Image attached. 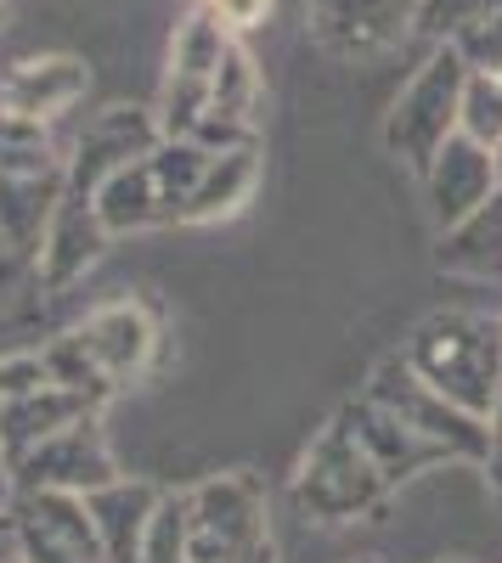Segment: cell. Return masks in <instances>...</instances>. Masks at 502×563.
Masks as SVG:
<instances>
[{"mask_svg": "<svg viewBox=\"0 0 502 563\" xmlns=\"http://www.w3.org/2000/svg\"><path fill=\"white\" fill-rule=\"evenodd\" d=\"M401 355L413 361L451 406L474 411L480 422L491 417L496 389H502V321L474 316V310H435L406 333Z\"/></svg>", "mask_w": 502, "mask_h": 563, "instance_id": "1", "label": "cell"}, {"mask_svg": "<svg viewBox=\"0 0 502 563\" xmlns=\"http://www.w3.org/2000/svg\"><path fill=\"white\" fill-rule=\"evenodd\" d=\"M390 496H395V485L384 479V467L373 462L368 445H361L350 417L334 411L323 429H316V440L305 445L299 467H294L299 512H310L316 525H356V519L384 512Z\"/></svg>", "mask_w": 502, "mask_h": 563, "instance_id": "2", "label": "cell"}, {"mask_svg": "<svg viewBox=\"0 0 502 563\" xmlns=\"http://www.w3.org/2000/svg\"><path fill=\"white\" fill-rule=\"evenodd\" d=\"M209 153L198 141H153L148 153H135L97 186V214L108 225V238H130V231H153V225H181L187 198L204 175Z\"/></svg>", "mask_w": 502, "mask_h": 563, "instance_id": "3", "label": "cell"}, {"mask_svg": "<svg viewBox=\"0 0 502 563\" xmlns=\"http://www.w3.org/2000/svg\"><path fill=\"white\" fill-rule=\"evenodd\" d=\"M463 85H469V63L458 57V45H446V40L429 45V57L401 85V97L390 102V119H384V147L401 169L424 175L435 153L458 135Z\"/></svg>", "mask_w": 502, "mask_h": 563, "instance_id": "4", "label": "cell"}, {"mask_svg": "<svg viewBox=\"0 0 502 563\" xmlns=\"http://www.w3.org/2000/svg\"><path fill=\"white\" fill-rule=\"evenodd\" d=\"M271 547V507L254 474H215L187 490V563H243Z\"/></svg>", "mask_w": 502, "mask_h": 563, "instance_id": "5", "label": "cell"}, {"mask_svg": "<svg viewBox=\"0 0 502 563\" xmlns=\"http://www.w3.org/2000/svg\"><path fill=\"white\" fill-rule=\"evenodd\" d=\"M368 400H379L384 411H395L406 429H418L424 440H435V445H446L458 462H485V445H491V429L474 417V411H463V406H451L424 372L406 361V355H384L379 366H373V378H368V389H361Z\"/></svg>", "mask_w": 502, "mask_h": 563, "instance_id": "6", "label": "cell"}, {"mask_svg": "<svg viewBox=\"0 0 502 563\" xmlns=\"http://www.w3.org/2000/svg\"><path fill=\"white\" fill-rule=\"evenodd\" d=\"M18 552L29 563H108L85 490H18Z\"/></svg>", "mask_w": 502, "mask_h": 563, "instance_id": "7", "label": "cell"}, {"mask_svg": "<svg viewBox=\"0 0 502 563\" xmlns=\"http://www.w3.org/2000/svg\"><path fill=\"white\" fill-rule=\"evenodd\" d=\"M418 7L424 0H310L305 29L323 52L345 63H368L390 52L406 29H418Z\"/></svg>", "mask_w": 502, "mask_h": 563, "instance_id": "8", "label": "cell"}, {"mask_svg": "<svg viewBox=\"0 0 502 563\" xmlns=\"http://www.w3.org/2000/svg\"><path fill=\"white\" fill-rule=\"evenodd\" d=\"M12 479L18 490H40V485H52V490H102L119 479V462L97 429V411L68 422V429H57L52 440H40L34 451H23L12 462Z\"/></svg>", "mask_w": 502, "mask_h": 563, "instance_id": "9", "label": "cell"}, {"mask_svg": "<svg viewBox=\"0 0 502 563\" xmlns=\"http://www.w3.org/2000/svg\"><path fill=\"white\" fill-rule=\"evenodd\" d=\"M79 350L90 355V366H97V378L108 389H124L135 384L142 372L153 366V350H159V327L148 316V305L135 299H113V305H97L79 327H74Z\"/></svg>", "mask_w": 502, "mask_h": 563, "instance_id": "10", "label": "cell"}, {"mask_svg": "<svg viewBox=\"0 0 502 563\" xmlns=\"http://www.w3.org/2000/svg\"><path fill=\"white\" fill-rule=\"evenodd\" d=\"M418 180H424V198H429V220H435V231L469 220L480 203L496 198V186H502V180H496V158H491V147L469 141L463 130L435 153V164H429Z\"/></svg>", "mask_w": 502, "mask_h": 563, "instance_id": "11", "label": "cell"}, {"mask_svg": "<svg viewBox=\"0 0 502 563\" xmlns=\"http://www.w3.org/2000/svg\"><path fill=\"white\" fill-rule=\"evenodd\" d=\"M108 243L113 238H108V225L97 214V198H79V192H68V186H63V198L52 209V225H45V238L34 249V271H40V282L52 294H63L68 282H79L90 265L102 260Z\"/></svg>", "mask_w": 502, "mask_h": 563, "instance_id": "12", "label": "cell"}, {"mask_svg": "<svg viewBox=\"0 0 502 563\" xmlns=\"http://www.w3.org/2000/svg\"><path fill=\"white\" fill-rule=\"evenodd\" d=\"M153 141H164L159 130V113H142V108H108L102 119H90L85 135H79V147L68 158V192L79 198H97V186L130 164L135 153H148Z\"/></svg>", "mask_w": 502, "mask_h": 563, "instance_id": "13", "label": "cell"}, {"mask_svg": "<svg viewBox=\"0 0 502 563\" xmlns=\"http://www.w3.org/2000/svg\"><path fill=\"white\" fill-rule=\"evenodd\" d=\"M85 90H90V68L79 57H63V52L23 57V63L7 68V79H0V113L52 124L85 97Z\"/></svg>", "mask_w": 502, "mask_h": 563, "instance_id": "14", "label": "cell"}, {"mask_svg": "<svg viewBox=\"0 0 502 563\" xmlns=\"http://www.w3.org/2000/svg\"><path fill=\"white\" fill-rule=\"evenodd\" d=\"M345 417H350V429L361 434V445L373 451V462L384 467V479L401 490L406 479H418V474H429L435 462H458L446 445H435V440H424L418 429H406V422L395 417V411H384L379 400H368V395H356L350 406H339Z\"/></svg>", "mask_w": 502, "mask_h": 563, "instance_id": "15", "label": "cell"}, {"mask_svg": "<svg viewBox=\"0 0 502 563\" xmlns=\"http://www.w3.org/2000/svg\"><path fill=\"white\" fill-rule=\"evenodd\" d=\"M102 400H90L79 389H34V395H12V400H0V462H18L23 451H34L40 440H52L57 429H68V422L90 417Z\"/></svg>", "mask_w": 502, "mask_h": 563, "instance_id": "16", "label": "cell"}, {"mask_svg": "<svg viewBox=\"0 0 502 563\" xmlns=\"http://www.w3.org/2000/svg\"><path fill=\"white\" fill-rule=\"evenodd\" d=\"M90 519H97V536H102V552L108 563H142V541H148V525H153V507L164 501L159 485L148 479H113L102 490H90Z\"/></svg>", "mask_w": 502, "mask_h": 563, "instance_id": "17", "label": "cell"}, {"mask_svg": "<svg viewBox=\"0 0 502 563\" xmlns=\"http://www.w3.org/2000/svg\"><path fill=\"white\" fill-rule=\"evenodd\" d=\"M260 192V141H243V147H226V153H209L193 198H187V214L181 225H215V220H232L243 203H254Z\"/></svg>", "mask_w": 502, "mask_h": 563, "instance_id": "18", "label": "cell"}, {"mask_svg": "<svg viewBox=\"0 0 502 563\" xmlns=\"http://www.w3.org/2000/svg\"><path fill=\"white\" fill-rule=\"evenodd\" d=\"M435 271L440 276H469V282H496L502 288V186H496V198L480 203L469 220L440 231Z\"/></svg>", "mask_w": 502, "mask_h": 563, "instance_id": "19", "label": "cell"}, {"mask_svg": "<svg viewBox=\"0 0 502 563\" xmlns=\"http://www.w3.org/2000/svg\"><path fill=\"white\" fill-rule=\"evenodd\" d=\"M254 113H260V68H254V57L243 52V45L232 40V52L220 57V68L209 79V119L254 130Z\"/></svg>", "mask_w": 502, "mask_h": 563, "instance_id": "20", "label": "cell"}, {"mask_svg": "<svg viewBox=\"0 0 502 563\" xmlns=\"http://www.w3.org/2000/svg\"><path fill=\"white\" fill-rule=\"evenodd\" d=\"M63 164H68V158L52 153L45 124L0 113V169H7V175H45V169H63Z\"/></svg>", "mask_w": 502, "mask_h": 563, "instance_id": "21", "label": "cell"}, {"mask_svg": "<svg viewBox=\"0 0 502 563\" xmlns=\"http://www.w3.org/2000/svg\"><path fill=\"white\" fill-rule=\"evenodd\" d=\"M458 130L480 147H496L502 141V74H474L463 85V108H458Z\"/></svg>", "mask_w": 502, "mask_h": 563, "instance_id": "22", "label": "cell"}, {"mask_svg": "<svg viewBox=\"0 0 502 563\" xmlns=\"http://www.w3.org/2000/svg\"><path fill=\"white\" fill-rule=\"evenodd\" d=\"M142 563H187V490H164L142 541Z\"/></svg>", "mask_w": 502, "mask_h": 563, "instance_id": "23", "label": "cell"}, {"mask_svg": "<svg viewBox=\"0 0 502 563\" xmlns=\"http://www.w3.org/2000/svg\"><path fill=\"white\" fill-rule=\"evenodd\" d=\"M446 45H458V57H463L474 74H502V12L463 23Z\"/></svg>", "mask_w": 502, "mask_h": 563, "instance_id": "24", "label": "cell"}, {"mask_svg": "<svg viewBox=\"0 0 502 563\" xmlns=\"http://www.w3.org/2000/svg\"><path fill=\"white\" fill-rule=\"evenodd\" d=\"M491 12H502V0H424V7H418V34H429L440 45V40L458 34L463 23L491 18Z\"/></svg>", "mask_w": 502, "mask_h": 563, "instance_id": "25", "label": "cell"}, {"mask_svg": "<svg viewBox=\"0 0 502 563\" xmlns=\"http://www.w3.org/2000/svg\"><path fill=\"white\" fill-rule=\"evenodd\" d=\"M52 366H45V350H18V355H0V400L12 395H34V389H52Z\"/></svg>", "mask_w": 502, "mask_h": 563, "instance_id": "26", "label": "cell"}, {"mask_svg": "<svg viewBox=\"0 0 502 563\" xmlns=\"http://www.w3.org/2000/svg\"><path fill=\"white\" fill-rule=\"evenodd\" d=\"M271 7L277 0H209V12L232 29V34H243V29H260L265 18H271Z\"/></svg>", "mask_w": 502, "mask_h": 563, "instance_id": "27", "label": "cell"}, {"mask_svg": "<svg viewBox=\"0 0 502 563\" xmlns=\"http://www.w3.org/2000/svg\"><path fill=\"white\" fill-rule=\"evenodd\" d=\"M485 429H491V445H485L480 474H485V490L502 501V389H496V406H491V417H485Z\"/></svg>", "mask_w": 502, "mask_h": 563, "instance_id": "28", "label": "cell"}, {"mask_svg": "<svg viewBox=\"0 0 502 563\" xmlns=\"http://www.w3.org/2000/svg\"><path fill=\"white\" fill-rule=\"evenodd\" d=\"M12 552H18V530H12V525H0V563H7Z\"/></svg>", "mask_w": 502, "mask_h": 563, "instance_id": "29", "label": "cell"}, {"mask_svg": "<svg viewBox=\"0 0 502 563\" xmlns=\"http://www.w3.org/2000/svg\"><path fill=\"white\" fill-rule=\"evenodd\" d=\"M243 563H277V541H271V547H260L254 558H243Z\"/></svg>", "mask_w": 502, "mask_h": 563, "instance_id": "30", "label": "cell"}, {"mask_svg": "<svg viewBox=\"0 0 502 563\" xmlns=\"http://www.w3.org/2000/svg\"><path fill=\"white\" fill-rule=\"evenodd\" d=\"M435 563H480V558H463V552H451V558H435Z\"/></svg>", "mask_w": 502, "mask_h": 563, "instance_id": "31", "label": "cell"}, {"mask_svg": "<svg viewBox=\"0 0 502 563\" xmlns=\"http://www.w3.org/2000/svg\"><path fill=\"white\" fill-rule=\"evenodd\" d=\"M491 158H496V180H502V141H496V147H491Z\"/></svg>", "mask_w": 502, "mask_h": 563, "instance_id": "32", "label": "cell"}, {"mask_svg": "<svg viewBox=\"0 0 502 563\" xmlns=\"http://www.w3.org/2000/svg\"><path fill=\"white\" fill-rule=\"evenodd\" d=\"M7 563H29V558H23V552H12V558H7Z\"/></svg>", "mask_w": 502, "mask_h": 563, "instance_id": "33", "label": "cell"}]
</instances>
